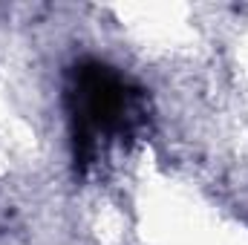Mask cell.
<instances>
[{"label": "cell", "instance_id": "obj_1", "mask_svg": "<svg viewBox=\"0 0 248 245\" xmlns=\"http://www.w3.org/2000/svg\"><path fill=\"white\" fill-rule=\"evenodd\" d=\"M72 122H75V141L81 153L90 150L95 136L124 133L133 110V95L127 92L124 81L101 63H81L75 69V84L69 90Z\"/></svg>", "mask_w": 248, "mask_h": 245}]
</instances>
